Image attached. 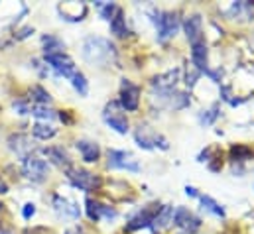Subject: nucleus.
Returning <instances> with one entry per match:
<instances>
[{
	"mask_svg": "<svg viewBox=\"0 0 254 234\" xmlns=\"http://www.w3.org/2000/svg\"><path fill=\"white\" fill-rule=\"evenodd\" d=\"M103 118H105V122H107L115 132H119V134H127L128 130H130L128 118H127V115L123 113V109L119 107V103H109L107 109H105V113H103Z\"/></svg>",
	"mask_w": 254,
	"mask_h": 234,
	"instance_id": "6",
	"label": "nucleus"
},
{
	"mask_svg": "<svg viewBox=\"0 0 254 234\" xmlns=\"http://www.w3.org/2000/svg\"><path fill=\"white\" fill-rule=\"evenodd\" d=\"M174 213H176V209H174L172 205L160 207V211H158V215H156V219H154V227H158V229L170 227V225L174 223Z\"/></svg>",
	"mask_w": 254,
	"mask_h": 234,
	"instance_id": "22",
	"label": "nucleus"
},
{
	"mask_svg": "<svg viewBox=\"0 0 254 234\" xmlns=\"http://www.w3.org/2000/svg\"><path fill=\"white\" fill-rule=\"evenodd\" d=\"M2 234H14V233H10V231H2Z\"/></svg>",
	"mask_w": 254,
	"mask_h": 234,
	"instance_id": "39",
	"label": "nucleus"
},
{
	"mask_svg": "<svg viewBox=\"0 0 254 234\" xmlns=\"http://www.w3.org/2000/svg\"><path fill=\"white\" fill-rule=\"evenodd\" d=\"M154 24L158 28V40L166 42L170 38H174L180 30V16L176 12H154Z\"/></svg>",
	"mask_w": 254,
	"mask_h": 234,
	"instance_id": "2",
	"label": "nucleus"
},
{
	"mask_svg": "<svg viewBox=\"0 0 254 234\" xmlns=\"http://www.w3.org/2000/svg\"><path fill=\"white\" fill-rule=\"evenodd\" d=\"M186 193H188L190 197H199V193H197V189H195V187H190V185L186 187Z\"/></svg>",
	"mask_w": 254,
	"mask_h": 234,
	"instance_id": "36",
	"label": "nucleus"
},
{
	"mask_svg": "<svg viewBox=\"0 0 254 234\" xmlns=\"http://www.w3.org/2000/svg\"><path fill=\"white\" fill-rule=\"evenodd\" d=\"M65 174H67V179L71 181L73 187H77V189H81V191H85V193L97 191V189L103 185V179H101V177L91 174V172H87V170L69 168V170H65Z\"/></svg>",
	"mask_w": 254,
	"mask_h": 234,
	"instance_id": "3",
	"label": "nucleus"
},
{
	"mask_svg": "<svg viewBox=\"0 0 254 234\" xmlns=\"http://www.w3.org/2000/svg\"><path fill=\"white\" fill-rule=\"evenodd\" d=\"M58 12L65 22H81L87 16V4H83V2H62V4H58Z\"/></svg>",
	"mask_w": 254,
	"mask_h": 234,
	"instance_id": "12",
	"label": "nucleus"
},
{
	"mask_svg": "<svg viewBox=\"0 0 254 234\" xmlns=\"http://www.w3.org/2000/svg\"><path fill=\"white\" fill-rule=\"evenodd\" d=\"M44 59H46V63L50 65V69H54V71H56V75H60V77L71 79V77L77 73L73 59L69 58L65 52H62V54H52V56H46Z\"/></svg>",
	"mask_w": 254,
	"mask_h": 234,
	"instance_id": "7",
	"label": "nucleus"
},
{
	"mask_svg": "<svg viewBox=\"0 0 254 234\" xmlns=\"http://www.w3.org/2000/svg\"><path fill=\"white\" fill-rule=\"evenodd\" d=\"M134 138H136V144H138L140 148H144V150H154V148L168 150V148H170L168 140H166L162 134H158L156 130L148 128V126H140V128L136 130Z\"/></svg>",
	"mask_w": 254,
	"mask_h": 234,
	"instance_id": "5",
	"label": "nucleus"
},
{
	"mask_svg": "<svg viewBox=\"0 0 254 234\" xmlns=\"http://www.w3.org/2000/svg\"><path fill=\"white\" fill-rule=\"evenodd\" d=\"M30 115L38 118V122H52L54 118H58V113L48 105H32Z\"/></svg>",
	"mask_w": 254,
	"mask_h": 234,
	"instance_id": "24",
	"label": "nucleus"
},
{
	"mask_svg": "<svg viewBox=\"0 0 254 234\" xmlns=\"http://www.w3.org/2000/svg\"><path fill=\"white\" fill-rule=\"evenodd\" d=\"M65 234H83V231H81L79 227H73V229H69V231H67Z\"/></svg>",
	"mask_w": 254,
	"mask_h": 234,
	"instance_id": "38",
	"label": "nucleus"
},
{
	"mask_svg": "<svg viewBox=\"0 0 254 234\" xmlns=\"http://www.w3.org/2000/svg\"><path fill=\"white\" fill-rule=\"evenodd\" d=\"M30 99L34 101V105H48V107L52 105V95L40 85H34L30 89Z\"/></svg>",
	"mask_w": 254,
	"mask_h": 234,
	"instance_id": "26",
	"label": "nucleus"
},
{
	"mask_svg": "<svg viewBox=\"0 0 254 234\" xmlns=\"http://www.w3.org/2000/svg\"><path fill=\"white\" fill-rule=\"evenodd\" d=\"M184 30H186V36H188V40H190L191 44H197V42H201L203 40V20H201V16L199 14H191L186 18V22H184Z\"/></svg>",
	"mask_w": 254,
	"mask_h": 234,
	"instance_id": "16",
	"label": "nucleus"
},
{
	"mask_svg": "<svg viewBox=\"0 0 254 234\" xmlns=\"http://www.w3.org/2000/svg\"><path fill=\"white\" fill-rule=\"evenodd\" d=\"M251 156H253V150L247 148V146H233V148H231V158H233L235 162H245V160H249Z\"/></svg>",
	"mask_w": 254,
	"mask_h": 234,
	"instance_id": "29",
	"label": "nucleus"
},
{
	"mask_svg": "<svg viewBox=\"0 0 254 234\" xmlns=\"http://www.w3.org/2000/svg\"><path fill=\"white\" fill-rule=\"evenodd\" d=\"M4 193H8V185H6V181L0 177V195H4Z\"/></svg>",
	"mask_w": 254,
	"mask_h": 234,
	"instance_id": "37",
	"label": "nucleus"
},
{
	"mask_svg": "<svg viewBox=\"0 0 254 234\" xmlns=\"http://www.w3.org/2000/svg\"><path fill=\"white\" fill-rule=\"evenodd\" d=\"M44 154L48 156V160H50L52 164H56V166H60V168H64V170H69V168H71V160H69V156L65 154L64 148L50 146V148H44Z\"/></svg>",
	"mask_w": 254,
	"mask_h": 234,
	"instance_id": "20",
	"label": "nucleus"
},
{
	"mask_svg": "<svg viewBox=\"0 0 254 234\" xmlns=\"http://www.w3.org/2000/svg\"><path fill=\"white\" fill-rule=\"evenodd\" d=\"M22 172H24V176L28 177L30 181L40 183V181H44L48 177V174H50V164L44 158L32 154V156H28V158L22 160Z\"/></svg>",
	"mask_w": 254,
	"mask_h": 234,
	"instance_id": "4",
	"label": "nucleus"
},
{
	"mask_svg": "<svg viewBox=\"0 0 254 234\" xmlns=\"http://www.w3.org/2000/svg\"><path fill=\"white\" fill-rule=\"evenodd\" d=\"M71 85H73V89H75L81 97H87V93H89V83H87V79H85V75H83L81 71H77V73L71 77Z\"/></svg>",
	"mask_w": 254,
	"mask_h": 234,
	"instance_id": "28",
	"label": "nucleus"
},
{
	"mask_svg": "<svg viewBox=\"0 0 254 234\" xmlns=\"http://www.w3.org/2000/svg\"><path fill=\"white\" fill-rule=\"evenodd\" d=\"M111 32H113L117 38H125V36L128 34L127 20H125V14H123L121 8L117 10V14H115L113 20H111Z\"/></svg>",
	"mask_w": 254,
	"mask_h": 234,
	"instance_id": "23",
	"label": "nucleus"
},
{
	"mask_svg": "<svg viewBox=\"0 0 254 234\" xmlns=\"http://www.w3.org/2000/svg\"><path fill=\"white\" fill-rule=\"evenodd\" d=\"M81 56L87 63L101 67V65H107L117 59V50L107 38L89 36V38H85V42L81 46Z\"/></svg>",
	"mask_w": 254,
	"mask_h": 234,
	"instance_id": "1",
	"label": "nucleus"
},
{
	"mask_svg": "<svg viewBox=\"0 0 254 234\" xmlns=\"http://www.w3.org/2000/svg\"><path fill=\"white\" fill-rule=\"evenodd\" d=\"M174 225L184 229V231H188V233H193V231H197L201 227V221L191 213L190 209L178 207L176 213H174Z\"/></svg>",
	"mask_w": 254,
	"mask_h": 234,
	"instance_id": "13",
	"label": "nucleus"
},
{
	"mask_svg": "<svg viewBox=\"0 0 254 234\" xmlns=\"http://www.w3.org/2000/svg\"><path fill=\"white\" fill-rule=\"evenodd\" d=\"M0 211H2V203H0Z\"/></svg>",
	"mask_w": 254,
	"mask_h": 234,
	"instance_id": "40",
	"label": "nucleus"
},
{
	"mask_svg": "<svg viewBox=\"0 0 254 234\" xmlns=\"http://www.w3.org/2000/svg\"><path fill=\"white\" fill-rule=\"evenodd\" d=\"M14 109H16L18 115H30V111H32V107L22 103V101H14Z\"/></svg>",
	"mask_w": 254,
	"mask_h": 234,
	"instance_id": "33",
	"label": "nucleus"
},
{
	"mask_svg": "<svg viewBox=\"0 0 254 234\" xmlns=\"http://www.w3.org/2000/svg\"><path fill=\"white\" fill-rule=\"evenodd\" d=\"M77 150L83 158V162L87 164H97L99 158H101V148L97 142H91V140H79L77 142Z\"/></svg>",
	"mask_w": 254,
	"mask_h": 234,
	"instance_id": "17",
	"label": "nucleus"
},
{
	"mask_svg": "<svg viewBox=\"0 0 254 234\" xmlns=\"http://www.w3.org/2000/svg\"><path fill=\"white\" fill-rule=\"evenodd\" d=\"M199 201H201V205H203V209L205 211H209L211 215H215V217H225V209L213 199V197H209V195H201L199 197Z\"/></svg>",
	"mask_w": 254,
	"mask_h": 234,
	"instance_id": "27",
	"label": "nucleus"
},
{
	"mask_svg": "<svg viewBox=\"0 0 254 234\" xmlns=\"http://www.w3.org/2000/svg\"><path fill=\"white\" fill-rule=\"evenodd\" d=\"M30 34H34V28H24V30H20V34L16 36L18 40H24V38H28Z\"/></svg>",
	"mask_w": 254,
	"mask_h": 234,
	"instance_id": "35",
	"label": "nucleus"
},
{
	"mask_svg": "<svg viewBox=\"0 0 254 234\" xmlns=\"http://www.w3.org/2000/svg\"><path fill=\"white\" fill-rule=\"evenodd\" d=\"M52 205H54V211H56L62 219H65V221H75V219H79V215H81L79 205L73 203V201H69V199H65L62 195H54Z\"/></svg>",
	"mask_w": 254,
	"mask_h": 234,
	"instance_id": "10",
	"label": "nucleus"
},
{
	"mask_svg": "<svg viewBox=\"0 0 254 234\" xmlns=\"http://www.w3.org/2000/svg\"><path fill=\"white\" fill-rule=\"evenodd\" d=\"M199 75H201V71L199 69H195V71H191V73H188V77H186V85L188 87H193L195 83H197V79H199Z\"/></svg>",
	"mask_w": 254,
	"mask_h": 234,
	"instance_id": "34",
	"label": "nucleus"
},
{
	"mask_svg": "<svg viewBox=\"0 0 254 234\" xmlns=\"http://www.w3.org/2000/svg\"><path fill=\"white\" fill-rule=\"evenodd\" d=\"M97 6L101 8V18L103 20H113V16L117 14V6L113 2H97Z\"/></svg>",
	"mask_w": 254,
	"mask_h": 234,
	"instance_id": "30",
	"label": "nucleus"
},
{
	"mask_svg": "<svg viewBox=\"0 0 254 234\" xmlns=\"http://www.w3.org/2000/svg\"><path fill=\"white\" fill-rule=\"evenodd\" d=\"M42 42H44V54H46V56L62 54L65 50V44L60 38H56V36H44Z\"/></svg>",
	"mask_w": 254,
	"mask_h": 234,
	"instance_id": "25",
	"label": "nucleus"
},
{
	"mask_svg": "<svg viewBox=\"0 0 254 234\" xmlns=\"http://www.w3.org/2000/svg\"><path fill=\"white\" fill-rule=\"evenodd\" d=\"M191 63L201 73L207 71V44L201 40L197 44H191Z\"/></svg>",
	"mask_w": 254,
	"mask_h": 234,
	"instance_id": "19",
	"label": "nucleus"
},
{
	"mask_svg": "<svg viewBox=\"0 0 254 234\" xmlns=\"http://www.w3.org/2000/svg\"><path fill=\"white\" fill-rule=\"evenodd\" d=\"M32 134L38 138V140H52L56 134H58V128L52 124V122H36L32 126Z\"/></svg>",
	"mask_w": 254,
	"mask_h": 234,
	"instance_id": "21",
	"label": "nucleus"
},
{
	"mask_svg": "<svg viewBox=\"0 0 254 234\" xmlns=\"http://www.w3.org/2000/svg\"><path fill=\"white\" fill-rule=\"evenodd\" d=\"M85 209H87V217L91 219V221H101V219H107V221H113V219H117V211L113 209V207H107V205H103V203H99V201H95V199H87L85 201Z\"/></svg>",
	"mask_w": 254,
	"mask_h": 234,
	"instance_id": "11",
	"label": "nucleus"
},
{
	"mask_svg": "<svg viewBox=\"0 0 254 234\" xmlns=\"http://www.w3.org/2000/svg\"><path fill=\"white\" fill-rule=\"evenodd\" d=\"M178 81H180V69H174V71H168L164 75L154 77L152 79V87L158 89V91H174Z\"/></svg>",
	"mask_w": 254,
	"mask_h": 234,
	"instance_id": "18",
	"label": "nucleus"
},
{
	"mask_svg": "<svg viewBox=\"0 0 254 234\" xmlns=\"http://www.w3.org/2000/svg\"><path fill=\"white\" fill-rule=\"evenodd\" d=\"M121 109L128 111V113H134L140 105V87L132 85L128 79L123 81V87H121Z\"/></svg>",
	"mask_w": 254,
	"mask_h": 234,
	"instance_id": "9",
	"label": "nucleus"
},
{
	"mask_svg": "<svg viewBox=\"0 0 254 234\" xmlns=\"http://www.w3.org/2000/svg\"><path fill=\"white\" fill-rule=\"evenodd\" d=\"M107 166L111 170H127V172H138L140 170L136 158L130 152H123V150H111Z\"/></svg>",
	"mask_w": 254,
	"mask_h": 234,
	"instance_id": "8",
	"label": "nucleus"
},
{
	"mask_svg": "<svg viewBox=\"0 0 254 234\" xmlns=\"http://www.w3.org/2000/svg\"><path fill=\"white\" fill-rule=\"evenodd\" d=\"M219 117V107L215 105L213 109H209V111H203V115H201V124H205V126H209V124H213L215 122V118Z\"/></svg>",
	"mask_w": 254,
	"mask_h": 234,
	"instance_id": "31",
	"label": "nucleus"
},
{
	"mask_svg": "<svg viewBox=\"0 0 254 234\" xmlns=\"http://www.w3.org/2000/svg\"><path fill=\"white\" fill-rule=\"evenodd\" d=\"M8 146H10V150L12 152H16V156L18 158H28V156H32V152H34V144H32V140L26 136V134H12L10 138H8Z\"/></svg>",
	"mask_w": 254,
	"mask_h": 234,
	"instance_id": "14",
	"label": "nucleus"
},
{
	"mask_svg": "<svg viewBox=\"0 0 254 234\" xmlns=\"http://www.w3.org/2000/svg\"><path fill=\"white\" fill-rule=\"evenodd\" d=\"M34 215H36V205H34V203H26L24 209H22V217H24L26 221H30Z\"/></svg>",
	"mask_w": 254,
	"mask_h": 234,
	"instance_id": "32",
	"label": "nucleus"
},
{
	"mask_svg": "<svg viewBox=\"0 0 254 234\" xmlns=\"http://www.w3.org/2000/svg\"><path fill=\"white\" fill-rule=\"evenodd\" d=\"M158 211H160V207H150V209L140 211L134 219H130V223L127 225V231H138V229L154 227V219H156Z\"/></svg>",
	"mask_w": 254,
	"mask_h": 234,
	"instance_id": "15",
	"label": "nucleus"
}]
</instances>
